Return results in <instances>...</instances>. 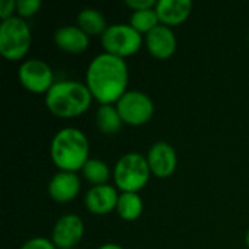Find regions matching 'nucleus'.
<instances>
[{
  "mask_svg": "<svg viewBox=\"0 0 249 249\" xmlns=\"http://www.w3.org/2000/svg\"><path fill=\"white\" fill-rule=\"evenodd\" d=\"M245 244H247V247L249 248V228L248 231H247V233H245Z\"/></svg>",
  "mask_w": 249,
  "mask_h": 249,
  "instance_id": "26",
  "label": "nucleus"
},
{
  "mask_svg": "<svg viewBox=\"0 0 249 249\" xmlns=\"http://www.w3.org/2000/svg\"><path fill=\"white\" fill-rule=\"evenodd\" d=\"M32 44V31L29 23L15 15L0 23V54L10 61L22 60Z\"/></svg>",
  "mask_w": 249,
  "mask_h": 249,
  "instance_id": "5",
  "label": "nucleus"
},
{
  "mask_svg": "<svg viewBox=\"0 0 249 249\" xmlns=\"http://www.w3.org/2000/svg\"><path fill=\"white\" fill-rule=\"evenodd\" d=\"M98 249H125L123 245H118V244H114V242H107V244H102L101 247H98Z\"/></svg>",
  "mask_w": 249,
  "mask_h": 249,
  "instance_id": "25",
  "label": "nucleus"
},
{
  "mask_svg": "<svg viewBox=\"0 0 249 249\" xmlns=\"http://www.w3.org/2000/svg\"><path fill=\"white\" fill-rule=\"evenodd\" d=\"M82 175L92 185H102V184H108V179L111 177V169L105 160L99 158H89L85 166L82 168Z\"/></svg>",
  "mask_w": 249,
  "mask_h": 249,
  "instance_id": "19",
  "label": "nucleus"
},
{
  "mask_svg": "<svg viewBox=\"0 0 249 249\" xmlns=\"http://www.w3.org/2000/svg\"><path fill=\"white\" fill-rule=\"evenodd\" d=\"M20 85L34 93H47L55 83L51 66L41 58H26L18 67Z\"/></svg>",
  "mask_w": 249,
  "mask_h": 249,
  "instance_id": "8",
  "label": "nucleus"
},
{
  "mask_svg": "<svg viewBox=\"0 0 249 249\" xmlns=\"http://www.w3.org/2000/svg\"><path fill=\"white\" fill-rule=\"evenodd\" d=\"M92 93L79 80H57L45 93V105L60 118H74L85 114L92 104Z\"/></svg>",
  "mask_w": 249,
  "mask_h": 249,
  "instance_id": "3",
  "label": "nucleus"
},
{
  "mask_svg": "<svg viewBox=\"0 0 249 249\" xmlns=\"http://www.w3.org/2000/svg\"><path fill=\"white\" fill-rule=\"evenodd\" d=\"M101 44L105 53L125 58L140 50L143 44V35L130 23H111L101 35Z\"/></svg>",
  "mask_w": 249,
  "mask_h": 249,
  "instance_id": "6",
  "label": "nucleus"
},
{
  "mask_svg": "<svg viewBox=\"0 0 249 249\" xmlns=\"http://www.w3.org/2000/svg\"><path fill=\"white\" fill-rule=\"evenodd\" d=\"M82 179L77 172L58 171L55 172L48 182V194L57 203L73 201L80 193Z\"/></svg>",
  "mask_w": 249,
  "mask_h": 249,
  "instance_id": "13",
  "label": "nucleus"
},
{
  "mask_svg": "<svg viewBox=\"0 0 249 249\" xmlns=\"http://www.w3.org/2000/svg\"><path fill=\"white\" fill-rule=\"evenodd\" d=\"M248 39H249V35H248Z\"/></svg>",
  "mask_w": 249,
  "mask_h": 249,
  "instance_id": "28",
  "label": "nucleus"
},
{
  "mask_svg": "<svg viewBox=\"0 0 249 249\" xmlns=\"http://www.w3.org/2000/svg\"><path fill=\"white\" fill-rule=\"evenodd\" d=\"M152 175L146 156L137 152L123 155L112 171L114 182L121 193H139Z\"/></svg>",
  "mask_w": 249,
  "mask_h": 249,
  "instance_id": "4",
  "label": "nucleus"
},
{
  "mask_svg": "<svg viewBox=\"0 0 249 249\" xmlns=\"http://www.w3.org/2000/svg\"><path fill=\"white\" fill-rule=\"evenodd\" d=\"M95 123L102 134H115L124 124L115 104H101L95 112Z\"/></svg>",
  "mask_w": 249,
  "mask_h": 249,
  "instance_id": "16",
  "label": "nucleus"
},
{
  "mask_svg": "<svg viewBox=\"0 0 249 249\" xmlns=\"http://www.w3.org/2000/svg\"><path fill=\"white\" fill-rule=\"evenodd\" d=\"M85 235V223L79 214L67 213L58 217L53 226L51 241L57 249L77 248Z\"/></svg>",
  "mask_w": 249,
  "mask_h": 249,
  "instance_id": "9",
  "label": "nucleus"
},
{
  "mask_svg": "<svg viewBox=\"0 0 249 249\" xmlns=\"http://www.w3.org/2000/svg\"><path fill=\"white\" fill-rule=\"evenodd\" d=\"M146 159L152 174L158 178H169L178 165V155L175 147L163 140L156 142L149 147Z\"/></svg>",
  "mask_w": 249,
  "mask_h": 249,
  "instance_id": "10",
  "label": "nucleus"
},
{
  "mask_svg": "<svg viewBox=\"0 0 249 249\" xmlns=\"http://www.w3.org/2000/svg\"><path fill=\"white\" fill-rule=\"evenodd\" d=\"M88 136L76 127H64L58 130L50 144V155L53 163L58 171L77 172L82 171L89 159Z\"/></svg>",
  "mask_w": 249,
  "mask_h": 249,
  "instance_id": "2",
  "label": "nucleus"
},
{
  "mask_svg": "<svg viewBox=\"0 0 249 249\" xmlns=\"http://www.w3.org/2000/svg\"><path fill=\"white\" fill-rule=\"evenodd\" d=\"M144 42L147 51L155 58L159 60H166L172 57L177 51V44H178L172 28L162 23L144 35Z\"/></svg>",
  "mask_w": 249,
  "mask_h": 249,
  "instance_id": "12",
  "label": "nucleus"
},
{
  "mask_svg": "<svg viewBox=\"0 0 249 249\" xmlns=\"http://www.w3.org/2000/svg\"><path fill=\"white\" fill-rule=\"evenodd\" d=\"M137 32H140L142 35L150 32L153 28H156L158 25H160L159 16L156 13L155 7L150 9H143V10H133L130 15V22H128Z\"/></svg>",
  "mask_w": 249,
  "mask_h": 249,
  "instance_id": "20",
  "label": "nucleus"
},
{
  "mask_svg": "<svg viewBox=\"0 0 249 249\" xmlns=\"http://www.w3.org/2000/svg\"><path fill=\"white\" fill-rule=\"evenodd\" d=\"M124 124L143 125L149 123L155 114V104L152 98L137 89H128L115 104Z\"/></svg>",
  "mask_w": 249,
  "mask_h": 249,
  "instance_id": "7",
  "label": "nucleus"
},
{
  "mask_svg": "<svg viewBox=\"0 0 249 249\" xmlns=\"http://www.w3.org/2000/svg\"><path fill=\"white\" fill-rule=\"evenodd\" d=\"M156 13L162 25L169 28L184 23L191 12L193 1L191 0H158L156 1Z\"/></svg>",
  "mask_w": 249,
  "mask_h": 249,
  "instance_id": "15",
  "label": "nucleus"
},
{
  "mask_svg": "<svg viewBox=\"0 0 249 249\" xmlns=\"http://www.w3.org/2000/svg\"><path fill=\"white\" fill-rule=\"evenodd\" d=\"M54 44L64 53L79 54L88 50L89 35L77 25H61L53 34Z\"/></svg>",
  "mask_w": 249,
  "mask_h": 249,
  "instance_id": "14",
  "label": "nucleus"
},
{
  "mask_svg": "<svg viewBox=\"0 0 249 249\" xmlns=\"http://www.w3.org/2000/svg\"><path fill=\"white\" fill-rule=\"evenodd\" d=\"M115 210L121 219L127 222L136 220L143 213V200L139 193H120Z\"/></svg>",
  "mask_w": 249,
  "mask_h": 249,
  "instance_id": "18",
  "label": "nucleus"
},
{
  "mask_svg": "<svg viewBox=\"0 0 249 249\" xmlns=\"http://www.w3.org/2000/svg\"><path fill=\"white\" fill-rule=\"evenodd\" d=\"M118 197V188L111 184L92 185L85 194V206L93 214H109L117 209Z\"/></svg>",
  "mask_w": 249,
  "mask_h": 249,
  "instance_id": "11",
  "label": "nucleus"
},
{
  "mask_svg": "<svg viewBox=\"0 0 249 249\" xmlns=\"http://www.w3.org/2000/svg\"><path fill=\"white\" fill-rule=\"evenodd\" d=\"M76 25L79 28H82L89 36L90 35L101 36L108 28L105 15L99 9H95V7L82 9L76 16Z\"/></svg>",
  "mask_w": 249,
  "mask_h": 249,
  "instance_id": "17",
  "label": "nucleus"
},
{
  "mask_svg": "<svg viewBox=\"0 0 249 249\" xmlns=\"http://www.w3.org/2000/svg\"><path fill=\"white\" fill-rule=\"evenodd\" d=\"M19 249H57L54 242L44 236H35L23 242Z\"/></svg>",
  "mask_w": 249,
  "mask_h": 249,
  "instance_id": "22",
  "label": "nucleus"
},
{
  "mask_svg": "<svg viewBox=\"0 0 249 249\" xmlns=\"http://www.w3.org/2000/svg\"><path fill=\"white\" fill-rule=\"evenodd\" d=\"M158 0H125V4L131 10H143V9H150L156 6Z\"/></svg>",
  "mask_w": 249,
  "mask_h": 249,
  "instance_id": "24",
  "label": "nucleus"
},
{
  "mask_svg": "<svg viewBox=\"0 0 249 249\" xmlns=\"http://www.w3.org/2000/svg\"><path fill=\"white\" fill-rule=\"evenodd\" d=\"M128 77L130 71L125 58L104 51L90 60L85 83L99 104H117L128 90Z\"/></svg>",
  "mask_w": 249,
  "mask_h": 249,
  "instance_id": "1",
  "label": "nucleus"
},
{
  "mask_svg": "<svg viewBox=\"0 0 249 249\" xmlns=\"http://www.w3.org/2000/svg\"><path fill=\"white\" fill-rule=\"evenodd\" d=\"M42 6L41 0H16V13L18 16L26 19L35 15Z\"/></svg>",
  "mask_w": 249,
  "mask_h": 249,
  "instance_id": "21",
  "label": "nucleus"
},
{
  "mask_svg": "<svg viewBox=\"0 0 249 249\" xmlns=\"http://www.w3.org/2000/svg\"><path fill=\"white\" fill-rule=\"evenodd\" d=\"M13 12H16V0H1L0 1V18H1V20L15 16Z\"/></svg>",
  "mask_w": 249,
  "mask_h": 249,
  "instance_id": "23",
  "label": "nucleus"
},
{
  "mask_svg": "<svg viewBox=\"0 0 249 249\" xmlns=\"http://www.w3.org/2000/svg\"><path fill=\"white\" fill-rule=\"evenodd\" d=\"M71 249H79V248H71Z\"/></svg>",
  "mask_w": 249,
  "mask_h": 249,
  "instance_id": "27",
  "label": "nucleus"
}]
</instances>
